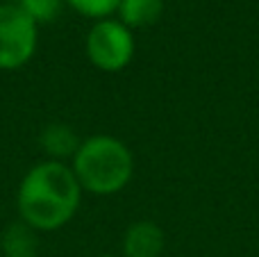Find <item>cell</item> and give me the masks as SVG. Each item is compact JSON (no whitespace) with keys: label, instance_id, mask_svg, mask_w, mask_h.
I'll return each instance as SVG.
<instances>
[{"label":"cell","instance_id":"6da1fadb","mask_svg":"<svg viewBox=\"0 0 259 257\" xmlns=\"http://www.w3.org/2000/svg\"><path fill=\"white\" fill-rule=\"evenodd\" d=\"M82 187L71 166L48 159L32 166L16 194L18 217L39 232L66 226L80 209Z\"/></svg>","mask_w":259,"mask_h":257},{"label":"cell","instance_id":"7a4b0ae2","mask_svg":"<svg viewBox=\"0 0 259 257\" xmlns=\"http://www.w3.org/2000/svg\"><path fill=\"white\" fill-rule=\"evenodd\" d=\"M73 173L82 189L96 196H112L125 189L134 173L132 150L109 135L89 137L73 155Z\"/></svg>","mask_w":259,"mask_h":257},{"label":"cell","instance_id":"3957f363","mask_svg":"<svg viewBox=\"0 0 259 257\" xmlns=\"http://www.w3.org/2000/svg\"><path fill=\"white\" fill-rule=\"evenodd\" d=\"M39 25L21 9L18 3L0 5V71L25 66L36 53Z\"/></svg>","mask_w":259,"mask_h":257},{"label":"cell","instance_id":"277c9868","mask_svg":"<svg viewBox=\"0 0 259 257\" xmlns=\"http://www.w3.org/2000/svg\"><path fill=\"white\" fill-rule=\"evenodd\" d=\"M87 57L96 68L105 73H118L134 57V36L132 30L121 21H96L87 34Z\"/></svg>","mask_w":259,"mask_h":257},{"label":"cell","instance_id":"5b68a950","mask_svg":"<svg viewBox=\"0 0 259 257\" xmlns=\"http://www.w3.org/2000/svg\"><path fill=\"white\" fill-rule=\"evenodd\" d=\"M166 248V235L155 221H137L125 230L123 255L125 257H159Z\"/></svg>","mask_w":259,"mask_h":257},{"label":"cell","instance_id":"8992f818","mask_svg":"<svg viewBox=\"0 0 259 257\" xmlns=\"http://www.w3.org/2000/svg\"><path fill=\"white\" fill-rule=\"evenodd\" d=\"M118 16L125 27H148L155 25L164 14V0H121Z\"/></svg>","mask_w":259,"mask_h":257},{"label":"cell","instance_id":"52a82bcc","mask_svg":"<svg viewBox=\"0 0 259 257\" xmlns=\"http://www.w3.org/2000/svg\"><path fill=\"white\" fill-rule=\"evenodd\" d=\"M82 141L77 139V135L64 123H53L41 132V146L53 159L62 162L64 157H73L77 153Z\"/></svg>","mask_w":259,"mask_h":257},{"label":"cell","instance_id":"ba28073f","mask_svg":"<svg viewBox=\"0 0 259 257\" xmlns=\"http://www.w3.org/2000/svg\"><path fill=\"white\" fill-rule=\"evenodd\" d=\"M0 246H3L5 257H36V248H39L36 230L27 223L16 221L5 230Z\"/></svg>","mask_w":259,"mask_h":257},{"label":"cell","instance_id":"9c48e42d","mask_svg":"<svg viewBox=\"0 0 259 257\" xmlns=\"http://www.w3.org/2000/svg\"><path fill=\"white\" fill-rule=\"evenodd\" d=\"M18 5L36 25H44V23H53L62 14L64 0H18Z\"/></svg>","mask_w":259,"mask_h":257},{"label":"cell","instance_id":"30bf717a","mask_svg":"<svg viewBox=\"0 0 259 257\" xmlns=\"http://www.w3.org/2000/svg\"><path fill=\"white\" fill-rule=\"evenodd\" d=\"M64 3H68L77 14H82L87 18L105 21V18H109L118 9L121 0H64Z\"/></svg>","mask_w":259,"mask_h":257},{"label":"cell","instance_id":"8fae6325","mask_svg":"<svg viewBox=\"0 0 259 257\" xmlns=\"http://www.w3.org/2000/svg\"><path fill=\"white\" fill-rule=\"evenodd\" d=\"M3 3H18V0H3Z\"/></svg>","mask_w":259,"mask_h":257},{"label":"cell","instance_id":"7c38bea8","mask_svg":"<svg viewBox=\"0 0 259 257\" xmlns=\"http://www.w3.org/2000/svg\"><path fill=\"white\" fill-rule=\"evenodd\" d=\"M98 257H112V255H98Z\"/></svg>","mask_w":259,"mask_h":257}]
</instances>
